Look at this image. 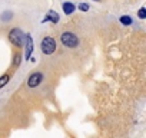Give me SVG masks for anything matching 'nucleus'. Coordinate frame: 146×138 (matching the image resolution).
I'll return each mask as SVG.
<instances>
[{"instance_id":"6","label":"nucleus","mask_w":146,"mask_h":138,"mask_svg":"<svg viewBox=\"0 0 146 138\" xmlns=\"http://www.w3.org/2000/svg\"><path fill=\"white\" fill-rule=\"evenodd\" d=\"M59 20H60V17H59V15L56 13V12H53V10H50V12H47V15H46V17L43 19V22H52V23H59Z\"/></svg>"},{"instance_id":"9","label":"nucleus","mask_w":146,"mask_h":138,"mask_svg":"<svg viewBox=\"0 0 146 138\" xmlns=\"http://www.w3.org/2000/svg\"><path fill=\"white\" fill-rule=\"evenodd\" d=\"M7 82H9V75H3L2 78H0V88H3Z\"/></svg>"},{"instance_id":"5","label":"nucleus","mask_w":146,"mask_h":138,"mask_svg":"<svg viewBox=\"0 0 146 138\" xmlns=\"http://www.w3.org/2000/svg\"><path fill=\"white\" fill-rule=\"evenodd\" d=\"M25 40H26V59H30V55L33 52V40H32V36L30 35H26L25 36Z\"/></svg>"},{"instance_id":"1","label":"nucleus","mask_w":146,"mask_h":138,"mask_svg":"<svg viewBox=\"0 0 146 138\" xmlns=\"http://www.w3.org/2000/svg\"><path fill=\"white\" fill-rule=\"evenodd\" d=\"M25 36H26V35H25L19 27H15V29H12V30H10V33H9V40H10L15 46L20 48V46H23Z\"/></svg>"},{"instance_id":"13","label":"nucleus","mask_w":146,"mask_h":138,"mask_svg":"<svg viewBox=\"0 0 146 138\" xmlns=\"http://www.w3.org/2000/svg\"><path fill=\"white\" fill-rule=\"evenodd\" d=\"M10 17H12V13H6V15H3V17H2V19L5 20V19H10Z\"/></svg>"},{"instance_id":"8","label":"nucleus","mask_w":146,"mask_h":138,"mask_svg":"<svg viewBox=\"0 0 146 138\" xmlns=\"http://www.w3.org/2000/svg\"><path fill=\"white\" fill-rule=\"evenodd\" d=\"M120 22H122L125 26H129V25L132 23V19H130L129 16H122V17H120Z\"/></svg>"},{"instance_id":"11","label":"nucleus","mask_w":146,"mask_h":138,"mask_svg":"<svg viewBox=\"0 0 146 138\" xmlns=\"http://www.w3.org/2000/svg\"><path fill=\"white\" fill-rule=\"evenodd\" d=\"M78 7H79V9H80L82 12H88V10H89V6H88L86 3H80V5L78 6Z\"/></svg>"},{"instance_id":"7","label":"nucleus","mask_w":146,"mask_h":138,"mask_svg":"<svg viewBox=\"0 0 146 138\" xmlns=\"http://www.w3.org/2000/svg\"><path fill=\"white\" fill-rule=\"evenodd\" d=\"M63 12L66 13V15H72L73 12H75V9H76V6L73 5V3H69V2H66V3H63Z\"/></svg>"},{"instance_id":"12","label":"nucleus","mask_w":146,"mask_h":138,"mask_svg":"<svg viewBox=\"0 0 146 138\" xmlns=\"http://www.w3.org/2000/svg\"><path fill=\"white\" fill-rule=\"evenodd\" d=\"M20 62H22V56H20V55H16V56H15V66H19Z\"/></svg>"},{"instance_id":"14","label":"nucleus","mask_w":146,"mask_h":138,"mask_svg":"<svg viewBox=\"0 0 146 138\" xmlns=\"http://www.w3.org/2000/svg\"><path fill=\"white\" fill-rule=\"evenodd\" d=\"M95 2H100V0H95Z\"/></svg>"},{"instance_id":"4","label":"nucleus","mask_w":146,"mask_h":138,"mask_svg":"<svg viewBox=\"0 0 146 138\" xmlns=\"http://www.w3.org/2000/svg\"><path fill=\"white\" fill-rule=\"evenodd\" d=\"M42 81H43V75L39 74V72H36V74H32V75L29 76L27 85H29L30 88H36V86H39V85L42 84Z\"/></svg>"},{"instance_id":"10","label":"nucleus","mask_w":146,"mask_h":138,"mask_svg":"<svg viewBox=\"0 0 146 138\" xmlns=\"http://www.w3.org/2000/svg\"><path fill=\"white\" fill-rule=\"evenodd\" d=\"M137 16H139V19H145V17H146V9H145V7H142V9L139 10Z\"/></svg>"},{"instance_id":"2","label":"nucleus","mask_w":146,"mask_h":138,"mask_svg":"<svg viewBox=\"0 0 146 138\" xmlns=\"http://www.w3.org/2000/svg\"><path fill=\"white\" fill-rule=\"evenodd\" d=\"M60 40H62V43H63L64 46H67V48H76V46L79 45V38H78L75 33H72V32H64V33H62Z\"/></svg>"},{"instance_id":"3","label":"nucleus","mask_w":146,"mask_h":138,"mask_svg":"<svg viewBox=\"0 0 146 138\" xmlns=\"http://www.w3.org/2000/svg\"><path fill=\"white\" fill-rule=\"evenodd\" d=\"M42 52L44 55H52L56 50V40L53 38H44L42 40Z\"/></svg>"}]
</instances>
